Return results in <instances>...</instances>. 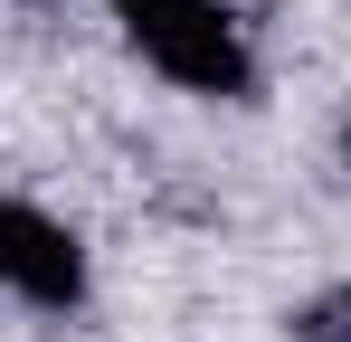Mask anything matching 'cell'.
Instances as JSON below:
<instances>
[{"label":"cell","mask_w":351,"mask_h":342,"mask_svg":"<svg viewBox=\"0 0 351 342\" xmlns=\"http://www.w3.org/2000/svg\"><path fill=\"white\" fill-rule=\"evenodd\" d=\"M0 285L29 295V304H48V314L86 304V238L66 219H48V209H29V200L0 190Z\"/></svg>","instance_id":"7a4b0ae2"},{"label":"cell","mask_w":351,"mask_h":342,"mask_svg":"<svg viewBox=\"0 0 351 342\" xmlns=\"http://www.w3.org/2000/svg\"><path fill=\"white\" fill-rule=\"evenodd\" d=\"M304 342H351V285L332 295V304H313V314H304Z\"/></svg>","instance_id":"3957f363"},{"label":"cell","mask_w":351,"mask_h":342,"mask_svg":"<svg viewBox=\"0 0 351 342\" xmlns=\"http://www.w3.org/2000/svg\"><path fill=\"white\" fill-rule=\"evenodd\" d=\"M123 19V38L143 48V67H162L190 95H256V57H247V29H237L228 0H105Z\"/></svg>","instance_id":"6da1fadb"},{"label":"cell","mask_w":351,"mask_h":342,"mask_svg":"<svg viewBox=\"0 0 351 342\" xmlns=\"http://www.w3.org/2000/svg\"><path fill=\"white\" fill-rule=\"evenodd\" d=\"M342 171H351V124H342Z\"/></svg>","instance_id":"277c9868"}]
</instances>
